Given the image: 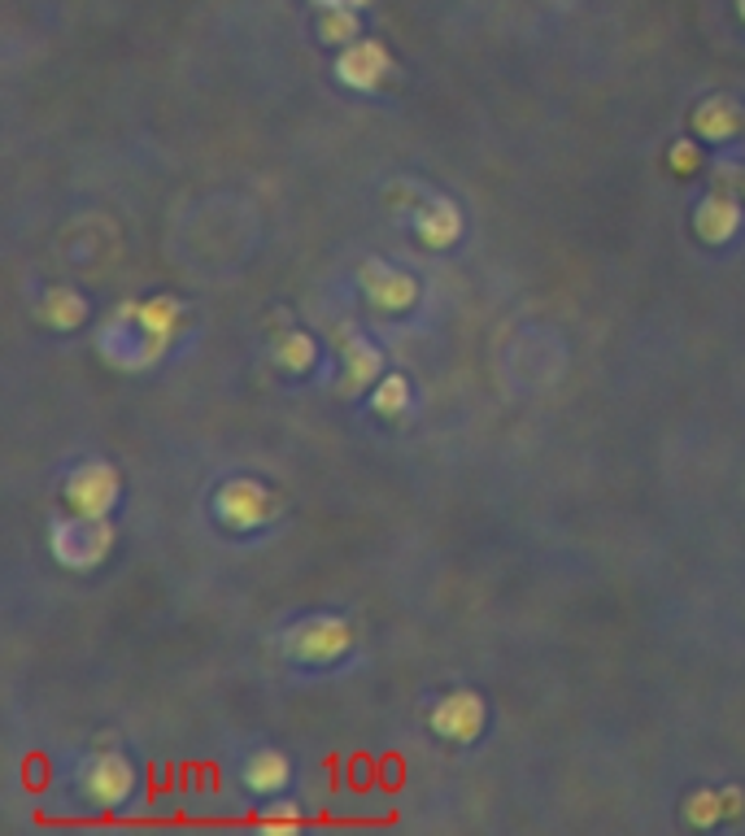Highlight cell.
Instances as JSON below:
<instances>
[{
    "instance_id": "cell-1",
    "label": "cell",
    "mask_w": 745,
    "mask_h": 836,
    "mask_svg": "<svg viewBox=\"0 0 745 836\" xmlns=\"http://www.w3.org/2000/svg\"><path fill=\"white\" fill-rule=\"evenodd\" d=\"M179 323V306L170 297H153V301H131V306H118L114 319L100 327V354L127 371H140L149 362L162 358L170 332Z\"/></svg>"
},
{
    "instance_id": "cell-2",
    "label": "cell",
    "mask_w": 745,
    "mask_h": 836,
    "mask_svg": "<svg viewBox=\"0 0 745 836\" xmlns=\"http://www.w3.org/2000/svg\"><path fill=\"white\" fill-rule=\"evenodd\" d=\"M48 540L66 566H96L109 553L114 532H109L105 514H74V518H57Z\"/></svg>"
},
{
    "instance_id": "cell-3",
    "label": "cell",
    "mask_w": 745,
    "mask_h": 836,
    "mask_svg": "<svg viewBox=\"0 0 745 836\" xmlns=\"http://www.w3.org/2000/svg\"><path fill=\"white\" fill-rule=\"evenodd\" d=\"M66 501L79 514H105L118 501V470L105 462H87L66 479Z\"/></svg>"
},
{
    "instance_id": "cell-4",
    "label": "cell",
    "mask_w": 745,
    "mask_h": 836,
    "mask_svg": "<svg viewBox=\"0 0 745 836\" xmlns=\"http://www.w3.org/2000/svg\"><path fill=\"white\" fill-rule=\"evenodd\" d=\"M341 649H350V623L345 619H310L288 636V654L301 662H328Z\"/></svg>"
},
{
    "instance_id": "cell-5",
    "label": "cell",
    "mask_w": 745,
    "mask_h": 836,
    "mask_svg": "<svg viewBox=\"0 0 745 836\" xmlns=\"http://www.w3.org/2000/svg\"><path fill=\"white\" fill-rule=\"evenodd\" d=\"M431 728L449 741H475L484 728V702L475 693H449L436 710H431Z\"/></svg>"
},
{
    "instance_id": "cell-6",
    "label": "cell",
    "mask_w": 745,
    "mask_h": 836,
    "mask_svg": "<svg viewBox=\"0 0 745 836\" xmlns=\"http://www.w3.org/2000/svg\"><path fill=\"white\" fill-rule=\"evenodd\" d=\"M271 514V492L262 483H227L218 492V518L227 527H262Z\"/></svg>"
},
{
    "instance_id": "cell-7",
    "label": "cell",
    "mask_w": 745,
    "mask_h": 836,
    "mask_svg": "<svg viewBox=\"0 0 745 836\" xmlns=\"http://www.w3.org/2000/svg\"><path fill=\"white\" fill-rule=\"evenodd\" d=\"M83 793H87L96 807H118V802L131 793V767H127V759L100 754V759L83 772Z\"/></svg>"
},
{
    "instance_id": "cell-8",
    "label": "cell",
    "mask_w": 745,
    "mask_h": 836,
    "mask_svg": "<svg viewBox=\"0 0 745 836\" xmlns=\"http://www.w3.org/2000/svg\"><path fill=\"white\" fill-rule=\"evenodd\" d=\"M363 288H367V297H371L375 306H383V310H401V306L414 301V279L392 271V266H383V262H367L363 266Z\"/></svg>"
},
{
    "instance_id": "cell-9",
    "label": "cell",
    "mask_w": 745,
    "mask_h": 836,
    "mask_svg": "<svg viewBox=\"0 0 745 836\" xmlns=\"http://www.w3.org/2000/svg\"><path fill=\"white\" fill-rule=\"evenodd\" d=\"M737 223H742V210H737V201H733L729 192L707 196V201H702V210H698V236H702V240H711V244L729 240V236L737 231Z\"/></svg>"
},
{
    "instance_id": "cell-10",
    "label": "cell",
    "mask_w": 745,
    "mask_h": 836,
    "mask_svg": "<svg viewBox=\"0 0 745 836\" xmlns=\"http://www.w3.org/2000/svg\"><path fill=\"white\" fill-rule=\"evenodd\" d=\"M388 70V52L379 44H354L345 57H341V79L350 87H375Z\"/></svg>"
},
{
    "instance_id": "cell-11",
    "label": "cell",
    "mask_w": 745,
    "mask_h": 836,
    "mask_svg": "<svg viewBox=\"0 0 745 836\" xmlns=\"http://www.w3.org/2000/svg\"><path fill=\"white\" fill-rule=\"evenodd\" d=\"M414 227H418L423 244L445 249V244H453V236H458L462 223H458V210H453V205H427V210H418Z\"/></svg>"
},
{
    "instance_id": "cell-12",
    "label": "cell",
    "mask_w": 745,
    "mask_h": 836,
    "mask_svg": "<svg viewBox=\"0 0 745 836\" xmlns=\"http://www.w3.org/2000/svg\"><path fill=\"white\" fill-rule=\"evenodd\" d=\"M284 780H288V763H284V754H275V750H262V754H253V759L245 763V785L258 789V793H275Z\"/></svg>"
},
{
    "instance_id": "cell-13",
    "label": "cell",
    "mask_w": 745,
    "mask_h": 836,
    "mask_svg": "<svg viewBox=\"0 0 745 836\" xmlns=\"http://www.w3.org/2000/svg\"><path fill=\"white\" fill-rule=\"evenodd\" d=\"M698 131L707 135V140H724V135H733L737 131V105H729V100H707L702 109H698Z\"/></svg>"
},
{
    "instance_id": "cell-14",
    "label": "cell",
    "mask_w": 745,
    "mask_h": 836,
    "mask_svg": "<svg viewBox=\"0 0 745 836\" xmlns=\"http://www.w3.org/2000/svg\"><path fill=\"white\" fill-rule=\"evenodd\" d=\"M39 314H44V323H52V327H74V323L83 319V301H79L74 292L57 288V292H48V297H44Z\"/></svg>"
},
{
    "instance_id": "cell-15",
    "label": "cell",
    "mask_w": 745,
    "mask_h": 836,
    "mask_svg": "<svg viewBox=\"0 0 745 836\" xmlns=\"http://www.w3.org/2000/svg\"><path fill=\"white\" fill-rule=\"evenodd\" d=\"M345 362H350V389H363V384H371V375L379 371V358H375L371 345H363V341H350V349H345Z\"/></svg>"
},
{
    "instance_id": "cell-16",
    "label": "cell",
    "mask_w": 745,
    "mask_h": 836,
    "mask_svg": "<svg viewBox=\"0 0 745 836\" xmlns=\"http://www.w3.org/2000/svg\"><path fill=\"white\" fill-rule=\"evenodd\" d=\"M310 358H315V345H310V341H306L301 332H288V336L280 341V362H284V367L301 371V367H306Z\"/></svg>"
},
{
    "instance_id": "cell-17",
    "label": "cell",
    "mask_w": 745,
    "mask_h": 836,
    "mask_svg": "<svg viewBox=\"0 0 745 836\" xmlns=\"http://www.w3.org/2000/svg\"><path fill=\"white\" fill-rule=\"evenodd\" d=\"M729 815V807H724V793H698L694 802H689V820L694 824H716V820H724Z\"/></svg>"
},
{
    "instance_id": "cell-18",
    "label": "cell",
    "mask_w": 745,
    "mask_h": 836,
    "mask_svg": "<svg viewBox=\"0 0 745 836\" xmlns=\"http://www.w3.org/2000/svg\"><path fill=\"white\" fill-rule=\"evenodd\" d=\"M401 406H405V380H383V389L375 393V410L379 415H401Z\"/></svg>"
},
{
    "instance_id": "cell-19",
    "label": "cell",
    "mask_w": 745,
    "mask_h": 836,
    "mask_svg": "<svg viewBox=\"0 0 745 836\" xmlns=\"http://www.w3.org/2000/svg\"><path fill=\"white\" fill-rule=\"evenodd\" d=\"M262 824H267V828H297V824H301V815H297L293 807H284V811H267V815H262Z\"/></svg>"
},
{
    "instance_id": "cell-20",
    "label": "cell",
    "mask_w": 745,
    "mask_h": 836,
    "mask_svg": "<svg viewBox=\"0 0 745 836\" xmlns=\"http://www.w3.org/2000/svg\"><path fill=\"white\" fill-rule=\"evenodd\" d=\"M323 31H328V39H350L354 35V17H328Z\"/></svg>"
},
{
    "instance_id": "cell-21",
    "label": "cell",
    "mask_w": 745,
    "mask_h": 836,
    "mask_svg": "<svg viewBox=\"0 0 745 836\" xmlns=\"http://www.w3.org/2000/svg\"><path fill=\"white\" fill-rule=\"evenodd\" d=\"M672 162H676V166H681V170H689V166H698V153H694V148H689V144H681V148H676V153H672Z\"/></svg>"
},
{
    "instance_id": "cell-22",
    "label": "cell",
    "mask_w": 745,
    "mask_h": 836,
    "mask_svg": "<svg viewBox=\"0 0 745 836\" xmlns=\"http://www.w3.org/2000/svg\"><path fill=\"white\" fill-rule=\"evenodd\" d=\"M323 4H363V0H323Z\"/></svg>"
}]
</instances>
